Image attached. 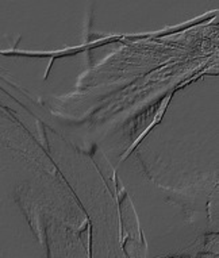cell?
<instances>
[{
	"instance_id": "cell-2",
	"label": "cell",
	"mask_w": 219,
	"mask_h": 258,
	"mask_svg": "<svg viewBox=\"0 0 219 258\" xmlns=\"http://www.w3.org/2000/svg\"><path fill=\"white\" fill-rule=\"evenodd\" d=\"M176 258H188V257H176Z\"/></svg>"
},
{
	"instance_id": "cell-1",
	"label": "cell",
	"mask_w": 219,
	"mask_h": 258,
	"mask_svg": "<svg viewBox=\"0 0 219 258\" xmlns=\"http://www.w3.org/2000/svg\"><path fill=\"white\" fill-rule=\"evenodd\" d=\"M204 258H216V257H212V255H206Z\"/></svg>"
}]
</instances>
